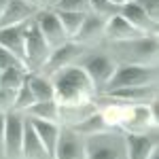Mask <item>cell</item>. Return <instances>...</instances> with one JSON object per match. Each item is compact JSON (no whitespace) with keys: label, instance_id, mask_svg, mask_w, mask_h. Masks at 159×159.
<instances>
[{"label":"cell","instance_id":"obj_37","mask_svg":"<svg viewBox=\"0 0 159 159\" xmlns=\"http://www.w3.org/2000/svg\"><path fill=\"white\" fill-rule=\"evenodd\" d=\"M30 2H32V0H30Z\"/></svg>","mask_w":159,"mask_h":159},{"label":"cell","instance_id":"obj_1","mask_svg":"<svg viewBox=\"0 0 159 159\" xmlns=\"http://www.w3.org/2000/svg\"><path fill=\"white\" fill-rule=\"evenodd\" d=\"M51 83H53L55 102L60 106L91 102L96 93L93 83L89 81V76L81 66H68V68L57 70L55 74H51Z\"/></svg>","mask_w":159,"mask_h":159},{"label":"cell","instance_id":"obj_12","mask_svg":"<svg viewBox=\"0 0 159 159\" xmlns=\"http://www.w3.org/2000/svg\"><path fill=\"white\" fill-rule=\"evenodd\" d=\"M119 15L142 34H155L157 32V21H153L136 0H125L119 7Z\"/></svg>","mask_w":159,"mask_h":159},{"label":"cell","instance_id":"obj_13","mask_svg":"<svg viewBox=\"0 0 159 159\" xmlns=\"http://www.w3.org/2000/svg\"><path fill=\"white\" fill-rule=\"evenodd\" d=\"M125 151H127V159H148L153 153V148H157V138L153 134H125Z\"/></svg>","mask_w":159,"mask_h":159},{"label":"cell","instance_id":"obj_36","mask_svg":"<svg viewBox=\"0 0 159 159\" xmlns=\"http://www.w3.org/2000/svg\"><path fill=\"white\" fill-rule=\"evenodd\" d=\"M55 2H57V0H49V7H51V4H55Z\"/></svg>","mask_w":159,"mask_h":159},{"label":"cell","instance_id":"obj_4","mask_svg":"<svg viewBox=\"0 0 159 159\" xmlns=\"http://www.w3.org/2000/svg\"><path fill=\"white\" fill-rule=\"evenodd\" d=\"M51 53V47L47 45L45 36L40 34L34 21H30L25 28V40H24V66L28 72H38Z\"/></svg>","mask_w":159,"mask_h":159},{"label":"cell","instance_id":"obj_25","mask_svg":"<svg viewBox=\"0 0 159 159\" xmlns=\"http://www.w3.org/2000/svg\"><path fill=\"white\" fill-rule=\"evenodd\" d=\"M34 102H36V100H34V96H32V89H30V85L24 81V85L17 87V91H15V104H13V110L25 112Z\"/></svg>","mask_w":159,"mask_h":159},{"label":"cell","instance_id":"obj_3","mask_svg":"<svg viewBox=\"0 0 159 159\" xmlns=\"http://www.w3.org/2000/svg\"><path fill=\"white\" fill-rule=\"evenodd\" d=\"M83 147H85V159H127L125 138L123 134H115L112 129L85 136Z\"/></svg>","mask_w":159,"mask_h":159},{"label":"cell","instance_id":"obj_26","mask_svg":"<svg viewBox=\"0 0 159 159\" xmlns=\"http://www.w3.org/2000/svg\"><path fill=\"white\" fill-rule=\"evenodd\" d=\"M89 13H93V15H100V17L108 19L110 15L119 13V7H117V4H112V2H108V0H89Z\"/></svg>","mask_w":159,"mask_h":159},{"label":"cell","instance_id":"obj_20","mask_svg":"<svg viewBox=\"0 0 159 159\" xmlns=\"http://www.w3.org/2000/svg\"><path fill=\"white\" fill-rule=\"evenodd\" d=\"M104 25H106V19H104V17L93 15V13H87L74 38H76L79 43H93V40H98L100 36H104Z\"/></svg>","mask_w":159,"mask_h":159},{"label":"cell","instance_id":"obj_19","mask_svg":"<svg viewBox=\"0 0 159 159\" xmlns=\"http://www.w3.org/2000/svg\"><path fill=\"white\" fill-rule=\"evenodd\" d=\"M70 129H74L79 136H93V134H102V132H108L112 129L110 127V123L106 121V117L102 115V112H91V115H87L85 119H81L79 123H74V125H68Z\"/></svg>","mask_w":159,"mask_h":159},{"label":"cell","instance_id":"obj_9","mask_svg":"<svg viewBox=\"0 0 159 159\" xmlns=\"http://www.w3.org/2000/svg\"><path fill=\"white\" fill-rule=\"evenodd\" d=\"M81 55H83V45H81V43H70V40H66L64 45L51 49L49 57H47L45 66H43L40 70H45V74L51 76V74H55L57 70H61V68L74 66V61L81 60Z\"/></svg>","mask_w":159,"mask_h":159},{"label":"cell","instance_id":"obj_32","mask_svg":"<svg viewBox=\"0 0 159 159\" xmlns=\"http://www.w3.org/2000/svg\"><path fill=\"white\" fill-rule=\"evenodd\" d=\"M36 7H40V9H45V7H49V0H32Z\"/></svg>","mask_w":159,"mask_h":159},{"label":"cell","instance_id":"obj_34","mask_svg":"<svg viewBox=\"0 0 159 159\" xmlns=\"http://www.w3.org/2000/svg\"><path fill=\"white\" fill-rule=\"evenodd\" d=\"M4 7H7V0H0V15H2V11H4Z\"/></svg>","mask_w":159,"mask_h":159},{"label":"cell","instance_id":"obj_23","mask_svg":"<svg viewBox=\"0 0 159 159\" xmlns=\"http://www.w3.org/2000/svg\"><path fill=\"white\" fill-rule=\"evenodd\" d=\"M55 13H57V19H60V24L68 38L76 36V32H79V28H81V24H83V19L87 15V13H76V11H55Z\"/></svg>","mask_w":159,"mask_h":159},{"label":"cell","instance_id":"obj_16","mask_svg":"<svg viewBox=\"0 0 159 159\" xmlns=\"http://www.w3.org/2000/svg\"><path fill=\"white\" fill-rule=\"evenodd\" d=\"M104 34L115 40V43H123V40H132V38L142 36V32H138L134 25H129L125 19H123L119 13L110 15L106 19V25H104Z\"/></svg>","mask_w":159,"mask_h":159},{"label":"cell","instance_id":"obj_28","mask_svg":"<svg viewBox=\"0 0 159 159\" xmlns=\"http://www.w3.org/2000/svg\"><path fill=\"white\" fill-rule=\"evenodd\" d=\"M15 91H17V89L0 87V112H9V110H13V104H15Z\"/></svg>","mask_w":159,"mask_h":159},{"label":"cell","instance_id":"obj_22","mask_svg":"<svg viewBox=\"0 0 159 159\" xmlns=\"http://www.w3.org/2000/svg\"><path fill=\"white\" fill-rule=\"evenodd\" d=\"M25 112H28V117H32V119H43V121H55L57 123V119H60V104H57L55 100L34 102Z\"/></svg>","mask_w":159,"mask_h":159},{"label":"cell","instance_id":"obj_8","mask_svg":"<svg viewBox=\"0 0 159 159\" xmlns=\"http://www.w3.org/2000/svg\"><path fill=\"white\" fill-rule=\"evenodd\" d=\"M32 21L40 30V34L45 36V40H47V45H49L51 49L60 47V45H64L68 40V36H66V32H64V28L60 24V19H57V13L53 11V9H49V7L47 9H38Z\"/></svg>","mask_w":159,"mask_h":159},{"label":"cell","instance_id":"obj_2","mask_svg":"<svg viewBox=\"0 0 159 159\" xmlns=\"http://www.w3.org/2000/svg\"><path fill=\"white\" fill-rule=\"evenodd\" d=\"M157 83V68L148 64H129L123 61L115 66V72L110 81L104 85V93H110L115 89L123 87H140V85H155Z\"/></svg>","mask_w":159,"mask_h":159},{"label":"cell","instance_id":"obj_29","mask_svg":"<svg viewBox=\"0 0 159 159\" xmlns=\"http://www.w3.org/2000/svg\"><path fill=\"white\" fill-rule=\"evenodd\" d=\"M11 66H24V64L17 60L11 51H7L0 45V70H7V68H11Z\"/></svg>","mask_w":159,"mask_h":159},{"label":"cell","instance_id":"obj_21","mask_svg":"<svg viewBox=\"0 0 159 159\" xmlns=\"http://www.w3.org/2000/svg\"><path fill=\"white\" fill-rule=\"evenodd\" d=\"M25 83L30 85L32 96H34V100H36V102L55 100L51 76H47V74H38V72H30V74H25Z\"/></svg>","mask_w":159,"mask_h":159},{"label":"cell","instance_id":"obj_27","mask_svg":"<svg viewBox=\"0 0 159 159\" xmlns=\"http://www.w3.org/2000/svg\"><path fill=\"white\" fill-rule=\"evenodd\" d=\"M53 11H76V13H89V0H57L51 4Z\"/></svg>","mask_w":159,"mask_h":159},{"label":"cell","instance_id":"obj_30","mask_svg":"<svg viewBox=\"0 0 159 159\" xmlns=\"http://www.w3.org/2000/svg\"><path fill=\"white\" fill-rule=\"evenodd\" d=\"M136 2L142 7V11L147 13L153 21L159 19V0H136Z\"/></svg>","mask_w":159,"mask_h":159},{"label":"cell","instance_id":"obj_33","mask_svg":"<svg viewBox=\"0 0 159 159\" xmlns=\"http://www.w3.org/2000/svg\"><path fill=\"white\" fill-rule=\"evenodd\" d=\"M148 159H159V148H153V153L148 155Z\"/></svg>","mask_w":159,"mask_h":159},{"label":"cell","instance_id":"obj_11","mask_svg":"<svg viewBox=\"0 0 159 159\" xmlns=\"http://www.w3.org/2000/svg\"><path fill=\"white\" fill-rule=\"evenodd\" d=\"M38 7L30 0H7V7L0 15V28L17 24H28L34 19Z\"/></svg>","mask_w":159,"mask_h":159},{"label":"cell","instance_id":"obj_17","mask_svg":"<svg viewBox=\"0 0 159 159\" xmlns=\"http://www.w3.org/2000/svg\"><path fill=\"white\" fill-rule=\"evenodd\" d=\"M34 132H36L38 140L43 142V147L47 151L49 159H53V151H55V144H57V136H60V125L55 121H43V119H32L28 117Z\"/></svg>","mask_w":159,"mask_h":159},{"label":"cell","instance_id":"obj_24","mask_svg":"<svg viewBox=\"0 0 159 159\" xmlns=\"http://www.w3.org/2000/svg\"><path fill=\"white\" fill-rule=\"evenodd\" d=\"M25 66H11L7 70H0V87H9V89H17L24 85L25 81Z\"/></svg>","mask_w":159,"mask_h":159},{"label":"cell","instance_id":"obj_6","mask_svg":"<svg viewBox=\"0 0 159 159\" xmlns=\"http://www.w3.org/2000/svg\"><path fill=\"white\" fill-rule=\"evenodd\" d=\"M119 51L125 57V61H129V64H148L157 55V36L142 34L132 40H123L119 43Z\"/></svg>","mask_w":159,"mask_h":159},{"label":"cell","instance_id":"obj_31","mask_svg":"<svg viewBox=\"0 0 159 159\" xmlns=\"http://www.w3.org/2000/svg\"><path fill=\"white\" fill-rule=\"evenodd\" d=\"M0 159H4V112H0Z\"/></svg>","mask_w":159,"mask_h":159},{"label":"cell","instance_id":"obj_18","mask_svg":"<svg viewBox=\"0 0 159 159\" xmlns=\"http://www.w3.org/2000/svg\"><path fill=\"white\" fill-rule=\"evenodd\" d=\"M21 159H49L43 142L38 140L36 132L32 127L30 119L24 123V140H21Z\"/></svg>","mask_w":159,"mask_h":159},{"label":"cell","instance_id":"obj_5","mask_svg":"<svg viewBox=\"0 0 159 159\" xmlns=\"http://www.w3.org/2000/svg\"><path fill=\"white\" fill-rule=\"evenodd\" d=\"M25 117L19 110L4 112V159H21Z\"/></svg>","mask_w":159,"mask_h":159},{"label":"cell","instance_id":"obj_15","mask_svg":"<svg viewBox=\"0 0 159 159\" xmlns=\"http://www.w3.org/2000/svg\"><path fill=\"white\" fill-rule=\"evenodd\" d=\"M112 100H119V102H132V104H148L153 102L157 96V87L155 85H140V87H123V89H115L106 93Z\"/></svg>","mask_w":159,"mask_h":159},{"label":"cell","instance_id":"obj_10","mask_svg":"<svg viewBox=\"0 0 159 159\" xmlns=\"http://www.w3.org/2000/svg\"><path fill=\"white\" fill-rule=\"evenodd\" d=\"M53 159H85V147H83V136H79L68 125L60 127L57 144L53 151Z\"/></svg>","mask_w":159,"mask_h":159},{"label":"cell","instance_id":"obj_14","mask_svg":"<svg viewBox=\"0 0 159 159\" xmlns=\"http://www.w3.org/2000/svg\"><path fill=\"white\" fill-rule=\"evenodd\" d=\"M28 24H30V21H28ZM28 24H17V25L0 28V45L7 51H11L21 64H24V40H25V28H28Z\"/></svg>","mask_w":159,"mask_h":159},{"label":"cell","instance_id":"obj_7","mask_svg":"<svg viewBox=\"0 0 159 159\" xmlns=\"http://www.w3.org/2000/svg\"><path fill=\"white\" fill-rule=\"evenodd\" d=\"M76 66H81V68L85 70V74L89 76V81L93 83L96 89H104V85L110 81V76L115 72V66H117V64L110 60L108 55L91 53V55H85Z\"/></svg>","mask_w":159,"mask_h":159},{"label":"cell","instance_id":"obj_35","mask_svg":"<svg viewBox=\"0 0 159 159\" xmlns=\"http://www.w3.org/2000/svg\"><path fill=\"white\" fill-rule=\"evenodd\" d=\"M108 2H112V4H117V7H121V4L125 2V0H108Z\"/></svg>","mask_w":159,"mask_h":159}]
</instances>
